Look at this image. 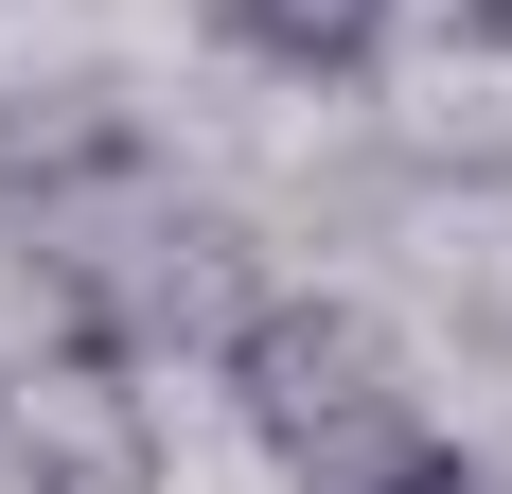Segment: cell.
<instances>
[{"instance_id":"1","label":"cell","mask_w":512,"mask_h":494,"mask_svg":"<svg viewBox=\"0 0 512 494\" xmlns=\"http://www.w3.org/2000/svg\"><path fill=\"white\" fill-rule=\"evenodd\" d=\"M0 265L36 283V336H89L124 371H159V353L212 371V336L265 300L248 247H230V212L177 177V142L106 71L0 89Z\"/></svg>"},{"instance_id":"2","label":"cell","mask_w":512,"mask_h":494,"mask_svg":"<svg viewBox=\"0 0 512 494\" xmlns=\"http://www.w3.org/2000/svg\"><path fill=\"white\" fill-rule=\"evenodd\" d=\"M212 389H230V424L283 494H495L477 442L442 424V389H424V353L336 283H265L212 336Z\"/></svg>"},{"instance_id":"3","label":"cell","mask_w":512,"mask_h":494,"mask_svg":"<svg viewBox=\"0 0 512 494\" xmlns=\"http://www.w3.org/2000/svg\"><path fill=\"white\" fill-rule=\"evenodd\" d=\"M0 459L18 494H159V424H142V371L89 336H36L0 371Z\"/></svg>"},{"instance_id":"4","label":"cell","mask_w":512,"mask_h":494,"mask_svg":"<svg viewBox=\"0 0 512 494\" xmlns=\"http://www.w3.org/2000/svg\"><path fill=\"white\" fill-rule=\"evenodd\" d=\"M212 53H248L265 89H371L407 53V0H195Z\"/></svg>"},{"instance_id":"5","label":"cell","mask_w":512,"mask_h":494,"mask_svg":"<svg viewBox=\"0 0 512 494\" xmlns=\"http://www.w3.org/2000/svg\"><path fill=\"white\" fill-rule=\"evenodd\" d=\"M460 36H477V53H495V71H512V0H460Z\"/></svg>"}]
</instances>
